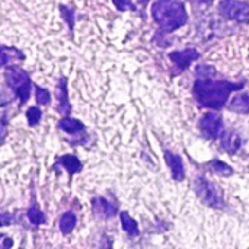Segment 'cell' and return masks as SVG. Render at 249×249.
Returning a JSON list of instances; mask_svg holds the SVG:
<instances>
[{
  "mask_svg": "<svg viewBox=\"0 0 249 249\" xmlns=\"http://www.w3.org/2000/svg\"><path fill=\"white\" fill-rule=\"evenodd\" d=\"M244 88V82L232 83L226 80H214L210 77H198L194 82L193 92L197 102L201 107L212 108V109H222L229 95L235 90H241Z\"/></svg>",
  "mask_w": 249,
  "mask_h": 249,
  "instance_id": "6da1fadb",
  "label": "cell"
},
{
  "mask_svg": "<svg viewBox=\"0 0 249 249\" xmlns=\"http://www.w3.org/2000/svg\"><path fill=\"white\" fill-rule=\"evenodd\" d=\"M152 16L163 32H174L184 26L188 20V13L179 0H156L152 6Z\"/></svg>",
  "mask_w": 249,
  "mask_h": 249,
  "instance_id": "7a4b0ae2",
  "label": "cell"
},
{
  "mask_svg": "<svg viewBox=\"0 0 249 249\" xmlns=\"http://www.w3.org/2000/svg\"><path fill=\"white\" fill-rule=\"evenodd\" d=\"M194 190L197 193V196L200 197V200L207 204L212 209H222L225 206L223 197H222V191L210 181H207L203 177H198L196 179L194 184Z\"/></svg>",
  "mask_w": 249,
  "mask_h": 249,
  "instance_id": "3957f363",
  "label": "cell"
},
{
  "mask_svg": "<svg viewBox=\"0 0 249 249\" xmlns=\"http://www.w3.org/2000/svg\"><path fill=\"white\" fill-rule=\"evenodd\" d=\"M6 80L9 86L19 95L22 104H25L31 95V82L28 74L20 67H9L6 70Z\"/></svg>",
  "mask_w": 249,
  "mask_h": 249,
  "instance_id": "277c9868",
  "label": "cell"
},
{
  "mask_svg": "<svg viewBox=\"0 0 249 249\" xmlns=\"http://www.w3.org/2000/svg\"><path fill=\"white\" fill-rule=\"evenodd\" d=\"M219 13L228 20L239 23L249 22V4L241 0H222L219 3Z\"/></svg>",
  "mask_w": 249,
  "mask_h": 249,
  "instance_id": "5b68a950",
  "label": "cell"
},
{
  "mask_svg": "<svg viewBox=\"0 0 249 249\" xmlns=\"http://www.w3.org/2000/svg\"><path fill=\"white\" fill-rule=\"evenodd\" d=\"M198 125H200L203 136L209 140H216L223 133V118L220 114H216V112L204 114L201 117Z\"/></svg>",
  "mask_w": 249,
  "mask_h": 249,
  "instance_id": "8992f818",
  "label": "cell"
},
{
  "mask_svg": "<svg viewBox=\"0 0 249 249\" xmlns=\"http://www.w3.org/2000/svg\"><path fill=\"white\" fill-rule=\"evenodd\" d=\"M169 58L174 61V64L179 69V71L190 67L191 63L200 58V53L196 48H187L182 51H174L169 54Z\"/></svg>",
  "mask_w": 249,
  "mask_h": 249,
  "instance_id": "52a82bcc",
  "label": "cell"
},
{
  "mask_svg": "<svg viewBox=\"0 0 249 249\" xmlns=\"http://www.w3.org/2000/svg\"><path fill=\"white\" fill-rule=\"evenodd\" d=\"M165 160L169 166L171 175L175 181H184L185 179V168L182 163V159L179 155H175L172 152H165Z\"/></svg>",
  "mask_w": 249,
  "mask_h": 249,
  "instance_id": "ba28073f",
  "label": "cell"
},
{
  "mask_svg": "<svg viewBox=\"0 0 249 249\" xmlns=\"http://www.w3.org/2000/svg\"><path fill=\"white\" fill-rule=\"evenodd\" d=\"M228 109L236 114H245L249 115V95L248 93H239L236 95L228 105Z\"/></svg>",
  "mask_w": 249,
  "mask_h": 249,
  "instance_id": "9c48e42d",
  "label": "cell"
},
{
  "mask_svg": "<svg viewBox=\"0 0 249 249\" xmlns=\"http://www.w3.org/2000/svg\"><path fill=\"white\" fill-rule=\"evenodd\" d=\"M222 144L225 147V150H228L229 153H235L239 150L241 147V137L233 133V131H223L222 133Z\"/></svg>",
  "mask_w": 249,
  "mask_h": 249,
  "instance_id": "30bf717a",
  "label": "cell"
},
{
  "mask_svg": "<svg viewBox=\"0 0 249 249\" xmlns=\"http://www.w3.org/2000/svg\"><path fill=\"white\" fill-rule=\"evenodd\" d=\"M93 209L96 213H99L104 217H114L117 214V207H114L109 201H107L102 197L93 200Z\"/></svg>",
  "mask_w": 249,
  "mask_h": 249,
  "instance_id": "8fae6325",
  "label": "cell"
},
{
  "mask_svg": "<svg viewBox=\"0 0 249 249\" xmlns=\"http://www.w3.org/2000/svg\"><path fill=\"white\" fill-rule=\"evenodd\" d=\"M13 60H23V54L19 50L0 45V67L9 64Z\"/></svg>",
  "mask_w": 249,
  "mask_h": 249,
  "instance_id": "7c38bea8",
  "label": "cell"
},
{
  "mask_svg": "<svg viewBox=\"0 0 249 249\" xmlns=\"http://www.w3.org/2000/svg\"><path fill=\"white\" fill-rule=\"evenodd\" d=\"M58 127L63 131L69 133V134H76V133H79V131H82L85 128L83 124L79 120H74V118H63L58 123Z\"/></svg>",
  "mask_w": 249,
  "mask_h": 249,
  "instance_id": "4fadbf2b",
  "label": "cell"
},
{
  "mask_svg": "<svg viewBox=\"0 0 249 249\" xmlns=\"http://www.w3.org/2000/svg\"><path fill=\"white\" fill-rule=\"evenodd\" d=\"M121 226L123 229L125 231V233H128L130 236H137L139 235V226H137V222L134 219L130 217V214L127 212H123L121 213Z\"/></svg>",
  "mask_w": 249,
  "mask_h": 249,
  "instance_id": "5bb4252c",
  "label": "cell"
},
{
  "mask_svg": "<svg viewBox=\"0 0 249 249\" xmlns=\"http://www.w3.org/2000/svg\"><path fill=\"white\" fill-rule=\"evenodd\" d=\"M60 163H61L70 174H77V172H80V169H82L80 160H79L76 156H73V155H66V156H63V158L60 159Z\"/></svg>",
  "mask_w": 249,
  "mask_h": 249,
  "instance_id": "9a60e30c",
  "label": "cell"
},
{
  "mask_svg": "<svg viewBox=\"0 0 249 249\" xmlns=\"http://www.w3.org/2000/svg\"><path fill=\"white\" fill-rule=\"evenodd\" d=\"M77 219L71 212H67L63 214V217L60 219V231L63 233H70L74 228H76Z\"/></svg>",
  "mask_w": 249,
  "mask_h": 249,
  "instance_id": "2e32d148",
  "label": "cell"
},
{
  "mask_svg": "<svg viewBox=\"0 0 249 249\" xmlns=\"http://www.w3.org/2000/svg\"><path fill=\"white\" fill-rule=\"evenodd\" d=\"M207 166L212 169V172H214V174H217V175H222V177H229V175L233 174V169H232L229 165H226L225 162L219 160V159L212 160Z\"/></svg>",
  "mask_w": 249,
  "mask_h": 249,
  "instance_id": "e0dca14e",
  "label": "cell"
},
{
  "mask_svg": "<svg viewBox=\"0 0 249 249\" xmlns=\"http://www.w3.org/2000/svg\"><path fill=\"white\" fill-rule=\"evenodd\" d=\"M66 79H61L60 82V88L57 90V98L60 99V107L58 109L63 111V112H69L70 111V105H69V99H67V89H66Z\"/></svg>",
  "mask_w": 249,
  "mask_h": 249,
  "instance_id": "ac0fdd59",
  "label": "cell"
},
{
  "mask_svg": "<svg viewBox=\"0 0 249 249\" xmlns=\"http://www.w3.org/2000/svg\"><path fill=\"white\" fill-rule=\"evenodd\" d=\"M28 219L34 223V225H41L45 222V216L44 213L35 206V207H31L29 212H28Z\"/></svg>",
  "mask_w": 249,
  "mask_h": 249,
  "instance_id": "d6986e66",
  "label": "cell"
},
{
  "mask_svg": "<svg viewBox=\"0 0 249 249\" xmlns=\"http://www.w3.org/2000/svg\"><path fill=\"white\" fill-rule=\"evenodd\" d=\"M26 117H28L29 125H36V124L39 123V120H41V111H39L36 107H32V108L28 109Z\"/></svg>",
  "mask_w": 249,
  "mask_h": 249,
  "instance_id": "ffe728a7",
  "label": "cell"
},
{
  "mask_svg": "<svg viewBox=\"0 0 249 249\" xmlns=\"http://www.w3.org/2000/svg\"><path fill=\"white\" fill-rule=\"evenodd\" d=\"M35 98H36V102L41 104V105H47L50 102V99H51L48 90L47 89H41L38 86H36V90H35Z\"/></svg>",
  "mask_w": 249,
  "mask_h": 249,
  "instance_id": "44dd1931",
  "label": "cell"
},
{
  "mask_svg": "<svg viewBox=\"0 0 249 249\" xmlns=\"http://www.w3.org/2000/svg\"><path fill=\"white\" fill-rule=\"evenodd\" d=\"M112 1H114L115 7L118 10H121V12H124V10H136V6L133 4L131 0H112Z\"/></svg>",
  "mask_w": 249,
  "mask_h": 249,
  "instance_id": "7402d4cb",
  "label": "cell"
},
{
  "mask_svg": "<svg viewBox=\"0 0 249 249\" xmlns=\"http://www.w3.org/2000/svg\"><path fill=\"white\" fill-rule=\"evenodd\" d=\"M196 73H197L198 77H210V76L216 74V70L213 67H210V66H198Z\"/></svg>",
  "mask_w": 249,
  "mask_h": 249,
  "instance_id": "603a6c76",
  "label": "cell"
},
{
  "mask_svg": "<svg viewBox=\"0 0 249 249\" xmlns=\"http://www.w3.org/2000/svg\"><path fill=\"white\" fill-rule=\"evenodd\" d=\"M12 245H13L12 239L0 233V248H12Z\"/></svg>",
  "mask_w": 249,
  "mask_h": 249,
  "instance_id": "cb8c5ba5",
  "label": "cell"
},
{
  "mask_svg": "<svg viewBox=\"0 0 249 249\" xmlns=\"http://www.w3.org/2000/svg\"><path fill=\"white\" fill-rule=\"evenodd\" d=\"M193 1H197V3H201V4H210V3H213V0H193Z\"/></svg>",
  "mask_w": 249,
  "mask_h": 249,
  "instance_id": "d4e9b609",
  "label": "cell"
}]
</instances>
